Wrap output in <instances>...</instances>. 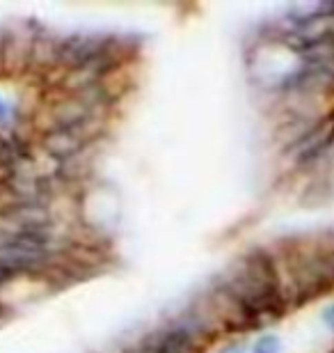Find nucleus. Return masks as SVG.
<instances>
[{
    "instance_id": "1",
    "label": "nucleus",
    "mask_w": 334,
    "mask_h": 353,
    "mask_svg": "<svg viewBox=\"0 0 334 353\" xmlns=\"http://www.w3.org/2000/svg\"><path fill=\"white\" fill-rule=\"evenodd\" d=\"M231 299L245 310L247 314L261 312H282V294L277 280L275 262L264 250H252L245 255L243 268L236 273L231 285L227 287Z\"/></svg>"
},
{
    "instance_id": "2",
    "label": "nucleus",
    "mask_w": 334,
    "mask_h": 353,
    "mask_svg": "<svg viewBox=\"0 0 334 353\" xmlns=\"http://www.w3.org/2000/svg\"><path fill=\"white\" fill-rule=\"evenodd\" d=\"M44 147H46V152L55 159H69L83 147V138L78 136L74 126L67 124L58 131L48 133L46 140H44Z\"/></svg>"
},
{
    "instance_id": "3",
    "label": "nucleus",
    "mask_w": 334,
    "mask_h": 353,
    "mask_svg": "<svg viewBox=\"0 0 334 353\" xmlns=\"http://www.w3.org/2000/svg\"><path fill=\"white\" fill-rule=\"evenodd\" d=\"M154 353H197V344L186 328H169L152 344Z\"/></svg>"
},
{
    "instance_id": "4",
    "label": "nucleus",
    "mask_w": 334,
    "mask_h": 353,
    "mask_svg": "<svg viewBox=\"0 0 334 353\" xmlns=\"http://www.w3.org/2000/svg\"><path fill=\"white\" fill-rule=\"evenodd\" d=\"M25 157H28L25 145L19 143L17 138L5 140V143L0 145V163L3 165H14V163H19V161H23Z\"/></svg>"
},
{
    "instance_id": "5",
    "label": "nucleus",
    "mask_w": 334,
    "mask_h": 353,
    "mask_svg": "<svg viewBox=\"0 0 334 353\" xmlns=\"http://www.w3.org/2000/svg\"><path fill=\"white\" fill-rule=\"evenodd\" d=\"M280 351V337L277 335H261L254 344V353H277Z\"/></svg>"
},
{
    "instance_id": "6",
    "label": "nucleus",
    "mask_w": 334,
    "mask_h": 353,
    "mask_svg": "<svg viewBox=\"0 0 334 353\" xmlns=\"http://www.w3.org/2000/svg\"><path fill=\"white\" fill-rule=\"evenodd\" d=\"M14 275H17V273H14L10 266L0 262V285H5L7 280H12V278H14Z\"/></svg>"
},
{
    "instance_id": "7",
    "label": "nucleus",
    "mask_w": 334,
    "mask_h": 353,
    "mask_svg": "<svg viewBox=\"0 0 334 353\" xmlns=\"http://www.w3.org/2000/svg\"><path fill=\"white\" fill-rule=\"evenodd\" d=\"M3 119H7V103L0 99V122H3Z\"/></svg>"
},
{
    "instance_id": "8",
    "label": "nucleus",
    "mask_w": 334,
    "mask_h": 353,
    "mask_svg": "<svg viewBox=\"0 0 334 353\" xmlns=\"http://www.w3.org/2000/svg\"><path fill=\"white\" fill-rule=\"evenodd\" d=\"M325 319H330V323L334 326V307H328V310H325Z\"/></svg>"
}]
</instances>
